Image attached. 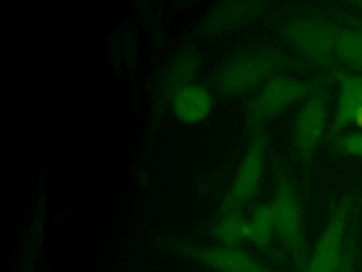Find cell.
Returning a JSON list of instances; mask_svg holds the SVG:
<instances>
[{
  "instance_id": "cell-10",
  "label": "cell",
  "mask_w": 362,
  "mask_h": 272,
  "mask_svg": "<svg viewBox=\"0 0 362 272\" xmlns=\"http://www.w3.org/2000/svg\"><path fill=\"white\" fill-rule=\"evenodd\" d=\"M201 64V55L194 48H184L168 61L157 88L156 103H158V109L168 105L180 89L197 81Z\"/></svg>"
},
{
  "instance_id": "cell-18",
  "label": "cell",
  "mask_w": 362,
  "mask_h": 272,
  "mask_svg": "<svg viewBox=\"0 0 362 272\" xmlns=\"http://www.w3.org/2000/svg\"><path fill=\"white\" fill-rule=\"evenodd\" d=\"M356 123H359V126H362V110H361V112H359V115H358Z\"/></svg>"
},
{
  "instance_id": "cell-9",
  "label": "cell",
  "mask_w": 362,
  "mask_h": 272,
  "mask_svg": "<svg viewBox=\"0 0 362 272\" xmlns=\"http://www.w3.org/2000/svg\"><path fill=\"white\" fill-rule=\"evenodd\" d=\"M266 10L264 1H223L212 6L201 21V31L208 37H219L239 30Z\"/></svg>"
},
{
  "instance_id": "cell-7",
  "label": "cell",
  "mask_w": 362,
  "mask_h": 272,
  "mask_svg": "<svg viewBox=\"0 0 362 272\" xmlns=\"http://www.w3.org/2000/svg\"><path fill=\"white\" fill-rule=\"evenodd\" d=\"M352 201L349 197L341 198L332 208L328 221L320 234L311 255L308 256L305 272H338L345 254L346 225Z\"/></svg>"
},
{
  "instance_id": "cell-16",
  "label": "cell",
  "mask_w": 362,
  "mask_h": 272,
  "mask_svg": "<svg viewBox=\"0 0 362 272\" xmlns=\"http://www.w3.org/2000/svg\"><path fill=\"white\" fill-rule=\"evenodd\" d=\"M338 272H358V245L355 235H351L346 241L344 259Z\"/></svg>"
},
{
  "instance_id": "cell-15",
  "label": "cell",
  "mask_w": 362,
  "mask_h": 272,
  "mask_svg": "<svg viewBox=\"0 0 362 272\" xmlns=\"http://www.w3.org/2000/svg\"><path fill=\"white\" fill-rule=\"evenodd\" d=\"M337 57L348 67L362 71V27L341 30Z\"/></svg>"
},
{
  "instance_id": "cell-12",
  "label": "cell",
  "mask_w": 362,
  "mask_h": 272,
  "mask_svg": "<svg viewBox=\"0 0 362 272\" xmlns=\"http://www.w3.org/2000/svg\"><path fill=\"white\" fill-rule=\"evenodd\" d=\"M339 79L341 91L331 129L332 133H338L352 123H356L358 115L362 110V76L341 75Z\"/></svg>"
},
{
  "instance_id": "cell-11",
  "label": "cell",
  "mask_w": 362,
  "mask_h": 272,
  "mask_svg": "<svg viewBox=\"0 0 362 272\" xmlns=\"http://www.w3.org/2000/svg\"><path fill=\"white\" fill-rule=\"evenodd\" d=\"M168 108L180 123L198 125L212 115L215 96L205 84L194 81L174 95Z\"/></svg>"
},
{
  "instance_id": "cell-4",
  "label": "cell",
  "mask_w": 362,
  "mask_h": 272,
  "mask_svg": "<svg viewBox=\"0 0 362 272\" xmlns=\"http://www.w3.org/2000/svg\"><path fill=\"white\" fill-rule=\"evenodd\" d=\"M341 28L329 20L304 13L290 17L284 24V37L293 50L308 61L328 64L337 55Z\"/></svg>"
},
{
  "instance_id": "cell-5",
  "label": "cell",
  "mask_w": 362,
  "mask_h": 272,
  "mask_svg": "<svg viewBox=\"0 0 362 272\" xmlns=\"http://www.w3.org/2000/svg\"><path fill=\"white\" fill-rule=\"evenodd\" d=\"M313 85L296 76L280 74L262 85L246 105L245 116L249 126L260 129V126L290 106L305 101L313 92Z\"/></svg>"
},
{
  "instance_id": "cell-6",
  "label": "cell",
  "mask_w": 362,
  "mask_h": 272,
  "mask_svg": "<svg viewBox=\"0 0 362 272\" xmlns=\"http://www.w3.org/2000/svg\"><path fill=\"white\" fill-rule=\"evenodd\" d=\"M173 249L212 272H277L273 266L240 246L177 241Z\"/></svg>"
},
{
  "instance_id": "cell-1",
  "label": "cell",
  "mask_w": 362,
  "mask_h": 272,
  "mask_svg": "<svg viewBox=\"0 0 362 272\" xmlns=\"http://www.w3.org/2000/svg\"><path fill=\"white\" fill-rule=\"evenodd\" d=\"M287 65L288 60L279 48L266 44L249 45L221 64L214 85L228 96L256 92L267 81L283 74Z\"/></svg>"
},
{
  "instance_id": "cell-2",
  "label": "cell",
  "mask_w": 362,
  "mask_h": 272,
  "mask_svg": "<svg viewBox=\"0 0 362 272\" xmlns=\"http://www.w3.org/2000/svg\"><path fill=\"white\" fill-rule=\"evenodd\" d=\"M269 204L273 214L276 237L290 254L297 271L305 272L308 256L303 208L293 181L281 171L276 177L274 193Z\"/></svg>"
},
{
  "instance_id": "cell-8",
  "label": "cell",
  "mask_w": 362,
  "mask_h": 272,
  "mask_svg": "<svg viewBox=\"0 0 362 272\" xmlns=\"http://www.w3.org/2000/svg\"><path fill=\"white\" fill-rule=\"evenodd\" d=\"M328 126V103L322 91L314 89L298 109L293 128V142L298 156L310 159L318 149Z\"/></svg>"
},
{
  "instance_id": "cell-13",
  "label": "cell",
  "mask_w": 362,
  "mask_h": 272,
  "mask_svg": "<svg viewBox=\"0 0 362 272\" xmlns=\"http://www.w3.org/2000/svg\"><path fill=\"white\" fill-rule=\"evenodd\" d=\"M212 235L218 244L239 246L249 239V222L247 217L242 211H222L214 225Z\"/></svg>"
},
{
  "instance_id": "cell-3",
  "label": "cell",
  "mask_w": 362,
  "mask_h": 272,
  "mask_svg": "<svg viewBox=\"0 0 362 272\" xmlns=\"http://www.w3.org/2000/svg\"><path fill=\"white\" fill-rule=\"evenodd\" d=\"M266 135L262 128L255 129L221 201V212L242 211L257 197L266 174Z\"/></svg>"
},
{
  "instance_id": "cell-14",
  "label": "cell",
  "mask_w": 362,
  "mask_h": 272,
  "mask_svg": "<svg viewBox=\"0 0 362 272\" xmlns=\"http://www.w3.org/2000/svg\"><path fill=\"white\" fill-rule=\"evenodd\" d=\"M249 239L253 246L259 249H267L276 235L274 221L270 204L262 203L252 208L249 217Z\"/></svg>"
},
{
  "instance_id": "cell-17",
  "label": "cell",
  "mask_w": 362,
  "mask_h": 272,
  "mask_svg": "<svg viewBox=\"0 0 362 272\" xmlns=\"http://www.w3.org/2000/svg\"><path fill=\"white\" fill-rule=\"evenodd\" d=\"M338 147L344 153L362 157V133L348 135L338 140Z\"/></svg>"
},
{
  "instance_id": "cell-19",
  "label": "cell",
  "mask_w": 362,
  "mask_h": 272,
  "mask_svg": "<svg viewBox=\"0 0 362 272\" xmlns=\"http://www.w3.org/2000/svg\"><path fill=\"white\" fill-rule=\"evenodd\" d=\"M361 4H362V3H361Z\"/></svg>"
}]
</instances>
